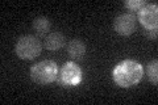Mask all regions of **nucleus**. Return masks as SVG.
Masks as SVG:
<instances>
[{
	"mask_svg": "<svg viewBox=\"0 0 158 105\" xmlns=\"http://www.w3.org/2000/svg\"><path fill=\"white\" fill-rule=\"evenodd\" d=\"M144 75V68L141 63L135 59H125L117 63L112 71V78L118 87L128 88L140 83Z\"/></svg>",
	"mask_w": 158,
	"mask_h": 105,
	"instance_id": "nucleus-1",
	"label": "nucleus"
},
{
	"mask_svg": "<svg viewBox=\"0 0 158 105\" xmlns=\"http://www.w3.org/2000/svg\"><path fill=\"white\" fill-rule=\"evenodd\" d=\"M58 76V66L54 61L46 59V61L38 62L31 68V78L34 83L40 86H46L54 80H57Z\"/></svg>",
	"mask_w": 158,
	"mask_h": 105,
	"instance_id": "nucleus-2",
	"label": "nucleus"
},
{
	"mask_svg": "<svg viewBox=\"0 0 158 105\" xmlns=\"http://www.w3.org/2000/svg\"><path fill=\"white\" fill-rule=\"evenodd\" d=\"M42 45L36 36H23L17 39L15 45V53L21 59H34L41 54Z\"/></svg>",
	"mask_w": 158,
	"mask_h": 105,
	"instance_id": "nucleus-3",
	"label": "nucleus"
},
{
	"mask_svg": "<svg viewBox=\"0 0 158 105\" xmlns=\"http://www.w3.org/2000/svg\"><path fill=\"white\" fill-rule=\"evenodd\" d=\"M83 72L75 62H66L58 70L57 80L62 87H75L82 83Z\"/></svg>",
	"mask_w": 158,
	"mask_h": 105,
	"instance_id": "nucleus-4",
	"label": "nucleus"
},
{
	"mask_svg": "<svg viewBox=\"0 0 158 105\" xmlns=\"http://www.w3.org/2000/svg\"><path fill=\"white\" fill-rule=\"evenodd\" d=\"M137 18L140 24L145 28V30H157L158 25V6L156 3L146 4L137 13Z\"/></svg>",
	"mask_w": 158,
	"mask_h": 105,
	"instance_id": "nucleus-5",
	"label": "nucleus"
},
{
	"mask_svg": "<svg viewBox=\"0 0 158 105\" xmlns=\"http://www.w3.org/2000/svg\"><path fill=\"white\" fill-rule=\"evenodd\" d=\"M115 32L121 36H131L136 30V16L133 13H121L113 21Z\"/></svg>",
	"mask_w": 158,
	"mask_h": 105,
	"instance_id": "nucleus-6",
	"label": "nucleus"
},
{
	"mask_svg": "<svg viewBox=\"0 0 158 105\" xmlns=\"http://www.w3.org/2000/svg\"><path fill=\"white\" fill-rule=\"evenodd\" d=\"M66 42L65 36L61 32H52L44 39V46L50 51H56V50L61 49Z\"/></svg>",
	"mask_w": 158,
	"mask_h": 105,
	"instance_id": "nucleus-7",
	"label": "nucleus"
},
{
	"mask_svg": "<svg viewBox=\"0 0 158 105\" xmlns=\"http://www.w3.org/2000/svg\"><path fill=\"white\" fill-rule=\"evenodd\" d=\"M67 54L73 59H82L86 54V45L81 39H71L67 43Z\"/></svg>",
	"mask_w": 158,
	"mask_h": 105,
	"instance_id": "nucleus-8",
	"label": "nucleus"
},
{
	"mask_svg": "<svg viewBox=\"0 0 158 105\" xmlns=\"http://www.w3.org/2000/svg\"><path fill=\"white\" fill-rule=\"evenodd\" d=\"M50 29V20L48 17H36L33 20V30L36 32L38 36H45Z\"/></svg>",
	"mask_w": 158,
	"mask_h": 105,
	"instance_id": "nucleus-9",
	"label": "nucleus"
},
{
	"mask_svg": "<svg viewBox=\"0 0 158 105\" xmlns=\"http://www.w3.org/2000/svg\"><path fill=\"white\" fill-rule=\"evenodd\" d=\"M157 59H153L149 63L146 64V68H145V72L149 78V82L152 84L157 86V82H158V64H157Z\"/></svg>",
	"mask_w": 158,
	"mask_h": 105,
	"instance_id": "nucleus-10",
	"label": "nucleus"
},
{
	"mask_svg": "<svg viewBox=\"0 0 158 105\" xmlns=\"http://www.w3.org/2000/svg\"><path fill=\"white\" fill-rule=\"evenodd\" d=\"M146 2L145 0H127V2L124 3L125 8H128L129 11H140V9H142L145 6H146Z\"/></svg>",
	"mask_w": 158,
	"mask_h": 105,
	"instance_id": "nucleus-11",
	"label": "nucleus"
},
{
	"mask_svg": "<svg viewBox=\"0 0 158 105\" xmlns=\"http://www.w3.org/2000/svg\"><path fill=\"white\" fill-rule=\"evenodd\" d=\"M146 34L150 38H157V30H146Z\"/></svg>",
	"mask_w": 158,
	"mask_h": 105,
	"instance_id": "nucleus-12",
	"label": "nucleus"
}]
</instances>
